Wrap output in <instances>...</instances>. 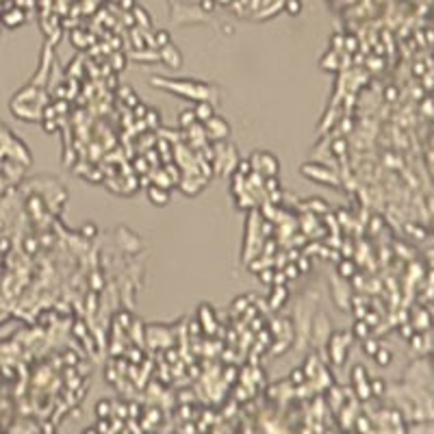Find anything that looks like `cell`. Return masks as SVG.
<instances>
[{"label": "cell", "mask_w": 434, "mask_h": 434, "mask_svg": "<svg viewBox=\"0 0 434 434\" xmlns=\"http://www.w3.org/2000/svg\"><path fill=\"white\" fill-rule=\"evenodd\" d=\"M250 163H252L254 172L256 174H260L263 178H269V176H278L280 172V163L278 159H276L271 152H254L252 156H250Z\"/></svg>", "instance_id": "cell-1"}, {"label": "cell", "mask_w": 434, "mask_h": 434, "mask_svg": "<svg viewBox=\"0 0 434 434\" xmlns=\"http://www.w3.org/2000/svg\"><path fill=\"white\" fill-rule=\"evenodd\" d=\"M202 130H204L206 139L224 141V139H228V135H230V124L224 117H219V115H213V117H208L206 122L202 124Z\"/></svg>", "instance_id": "cell-2"}, {"label": "cell", "mask_w": 434, "mask_h": 434, "mask_svg": "<svg viewBox=\"0 0 434 434\" xmlns=\"http://www.w3.org/2000/svg\"><path fill=\"white\" fill-rule=\"evenodd\" d=\"M159 59L163 61V63H167L170 67H180V65H182V55H180V50L176 48L174 44L163 46V48H161Z\"/></svg>", "instance_id": "cell-3"}, {"label": "cell", "mask_w": 434, "mask_h": 434, "mask_svg": "<svg viewBox=\"0 0 434 434\" xmlns=\"http://www.w3.org/2000/svg\"><path fill=\"white\" fill-rule=\"evenodd\" d=\"M145 193H148V200L156 206H165L167 202H170V189H163V187L150 185V187H145Z\"/></svg>", "instance_id": "cell-4"}, {"label": "cell", "mask_w": 434, "mask_h": 434, "mask_svg": "<svg viewBox=\"0 0 434 434\" xmlns=\"http://www.w3.org/2000/svg\"><path fill=\"white\" fill-rule=\"evenodd\" d=\"M191 111H193V115H196V122L198 124H204L208 117H213V115H215V107H213V102H208V100H200L196 107L191 109Z\"/></svg>", "instance_id": "cell-5"}, {"label": "cell", "mask_w": 434, "mask_h": 434, "mask_svg": "<svg viewBox=\"0 0 434 434\" xmlns=\"http://www.w3.org/2000/svg\"><path fill=\"white\" fill-rule=\"evenodd\" d=\"M287 297H289V293H287V287H276V289L269 293V306H271V308L282 306Z\"/></svg>", "instance_id": "cell-6"}, {"label": "cell", "mask_w": 434, "mask_h": 434, "mask_svg": "<svg viewBox=\"0 0 434 434\" xmlns=\"http://www.w3.org/2000/svg\"><path fill=\"white\" fill-rule=\"evenodd\" d=\"M144 124H145V128H156L161 124V113L154 111V109H148L144 115Z\"/></svg>", "instance_id": "cell-7"}, {"label": "cell", "mask_w": 434, "mask_h": 434, "mask_svg": "<svg viewBox=\"0 0 434 434\" xmlns=\"http://www.w3.org/2000/svg\"><path fill=\"white\" fill-rule=\"evenodd\" d=\"M374 358H376V363H378V365L386 367V365H391V360H393V354H391L389 349H384V347H378V349H376V354H374Z\"/></svg>", "instance_id": "cell-8"}, {"label": "cell", "mask_w": 434, "mask_h": 434, "mask_svg": "<svg viewBox=\"0 0 434 434\" xmlns=\"http://www.w3.org/2000/svg\"><path fill=\"white\" fill-rule=\"evenodd\" d=\"M234 172H237L239 176H243V178H248V176L254 172V167H252V163H250V159H239L237 161V170H234Z\"/></svg>", "instance_id": "cell-9"}, {"label": "cell", "mask_w": 434, "mask_h": 434, "mask_svg": "<svg viewBox=\"0 0 434 434\" xmlns=\"http://www.w3.org/2000/svg\"><path fill=\"white\" fill-rule=\"evenodd\" d=\"M339 274H341L343 278H352V276L356 274V265H354L352 260H341V263H339Z\"/></svg>", "instance_id": "cell-10"}, {"label": "cell", "mask_w": 434, "mask_h": 434, "mask_svg": "<svg viewBox=\"0 0 434 434\" xmlns=\"http://www.w3.org/2000/svg\"><path fill=\"white\" fill-rule=\"evenodd\" d=\"M196 124V115H193V111H182L180 117H178V126L182 130H187L189 126H193Z\"/></svg>", "instance_id": "cell-11"}, {"label": "cell", "mask_w": 434, "mask_h": 434, "mask_svg": "<svg viewBox=\"0 0 434 434\" xmlns=\"http://www.w3.org/2000/svg\"><path fill=\"white\" fill-rule=\"evenodd\" d=\"M354 334H356L358 339H365L369 334V323L367 319H358L356 323H354Z\"/></svg>", "instance_id": "cell-12"}, {"label": "cell", "mask_w": 434, "mask_h": 434, "mask_svg": "<svg viewBox=\"0 0 434 434\" xmlns=\"http://www.w3.org/2000/svg\"><path fill=\"white\" fill-rule=\"evenodd\" d=\"M363 341H365V352H367L369 356H374V354H376V349L380 347V343L376 341V339H363Z\"/></svg>", "instance_id": "cell-13"}, {"label": "cell", "mask_w": 434, "mask_h": 434, "mask_svg": "<svg viewBox=\"0 0 434 434\" xmlns=\"http://www.w3.org/2000/svg\"><path fill=\"white\" fill-rule=\"evenodd\" d=\"M282 274L287 276V280H289V278H297V276H300V269H297L295 263H287V267H285Z\"/></svg>", "instance_id": "cell-14"}, {"label": "cell", "mask_w": 434, "mask_h": 434, "mask_svg": "<svg viewBox=\"0 0 434 434\" xmlns=\"http://www.w3.org/2000/svg\"><path fill=\"white\" fill-rule=\"evenodd\" d=\"M369 391H371L374 395H382V393H384V382H382L380 378L371 380V389H369Z\"/></svg>", "instance_id": "cell-15"}, {"label": "cell", "mask_w": 434, "mask_h": 434, "mask_svg": "<svg viewBox=\"0 0 434 434\" xmlns=\"http://www.w3.org/2000/svg\"><path fill=\"white\" fill-rule=\"evenodd\" d=\"M145 111H148V107H145L144 102H137V104H135V107H133V115H135V119H144Z\"/></svg>", "instance_id": "cell-16"}, {"label": "cell", "mask_w": 434, "mask_h": 434, "mask_svg": "<svg viewBox=\"0 0 434 434\" xmlns=\"http://www.w3.org/2000/svg\"><path fill=\"white\" fill-rule=\"evenodd\" d=\"M287 11H289L291 15H297L302 11V2L300 0H289V2H287Z\"/></svg>", "instance_id": "cell-17"}, {"label": "cell", "mask_w": 434, "mask_h": 434, "mask_svg": "<svg viewBox=\"0 0 434 434\" xmlns=\"http://www.w3.org/2000/svg\"><path fill=\"white\" fill-rule=\"evenodd\" d=\"M271 285L285 287V285H287V276L282 274V271H274V276H271Z\"/></svg>", "instance_id": "cell-18"}, {"label": "cell", "mask_w": 434, "mask_h": 434, "mask_svg": "<svg viewBox=\"0 0 434 434\" xmlns=\"http://www.w3.org/2000/svg\"><path fill=\"white\" fill-rule=\"evenodd\" d=\"M109 412H111V404H109V402H100V404H98V415L109 417Z\"/></svg>", "instance_id": "cell-19"}, {"label": "cell", "mask_w": 434, "mask_h": 434, "mask_svg": "<svg viewBox=\"0 0 434 434\" xmlns=\"http://www.w3.org/2000/svg\"><path fill=\"white\" fill-rule=\"evenodd\" d=\"M81 232L83 234H89V237H96V232H98V228L93 226V224H85V226L81 228Z\"/></svg>", "instance_id": "cell-20"}, {"label": "cell", "mask_w": 434, "mask_h": 434, "mask_svg": "<svg viewBox=\"0 0 434 434\" xmlns=\"http://www.w3.org/2000/svg\"><path fill=\"white\" fill-rule=\"evenodd\" d=\"M271 276H274L271 269H260V280H263L265 285H271Z\"/></svg>", "instance_id": "cell-21"}, {"label": "cell", "mask_w": 434, "mask_h": 434, "mask_svg": "<svg viewBox=\"0 0 434 434\" xmlns=\"http://www.w3.org/2000/svg\"><path fill=\"white\" fill-rule=\"evenodd\" d=\"M291 380L300 384L302 380H304V371H302V369H293V371H291Z\"/></svg>", "instance_id": "cell-22"}, {"label": "cell", "mask_w": 434, "mask_h": 434, "mask_svg": "<svg viewBox=\"0 0 434 434\" xmlns=\"http://www.w3.org/2000/svg\"><path fill=\"white\" fill-rule=\"evenodd\" d=\"M135 165H137L139 174H145V172H148V163H145V159H137V161H135Z\"/></svg>", "instance_id": "cell-23"}, {"label": "cell", "mask_w": 434, "mask_h": 434, "mask_svg": "<svg viewBox=\"0 0 434 434\" xmlns=\"http://www.w3.org/2000/svg\"><path fill=\"white\" fill-rule=\"evenodd\" d=\"M412 330H415V328L406 323V326H402V330H400V332H402V337H404V339H410V337H412Z\"/></svg>", "instance_id": "cell-24"}, {"label": "cell", "mask_w": 434, "mask_h": 434, "mask_svg": "<svg viewBox=\"0 0 434 434\" xmlns=\"http://www.w3.org/2000/svg\"><path fill=\"white\" fill-rule=\"evenodd\" d=\"M44 128L48 130V133H55V130H57V124H55V122H50V119L46 117V122H44Z\"/></svg>", "instance_id": "cell-25"}]
</instances>
